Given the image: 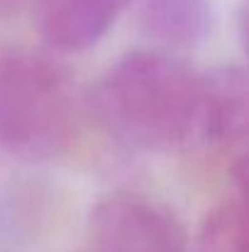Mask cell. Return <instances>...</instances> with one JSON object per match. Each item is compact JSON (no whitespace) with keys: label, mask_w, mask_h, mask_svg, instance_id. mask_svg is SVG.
Masks as SVG:
<instances>
[{"label":"cell","mask_w":249,"mask_h":252,"mask_svg":"<svg viewBox=\"0 0 249 252\" xmlns=\"http://www.w3.org/2000/svg\"><path fill=\"white\" fill-rule=\"evenodd\" d=\"M193 252H247V218L237 201L213 208L195 238Z\"/></svg>","instance_id":"7"},{"label":"cell","mask_w":249,"mask_h":252,"mask_svg":"<svg viewBox=\"0 0 249 252\" xmlns=\"http://www.w3.org/2000/svg\"><path fill=\"white\" fill-rule=\"evenodd\" d=\"M76 132V93L47 54L12 49L0 57V150L25 162L61 157Z\"/></svg>","instance_id":"2"},{"label":"cell","mask_w":249,"mask_h":252,"mask_svg":"<svg viewBox=\"0 0 249 252\" xmlns=\"http://www.w3.org/2000/svg\"><path fill=\"white\" fill-rule=\"evenodd\" d=\"M130 0H37L34 22L42 39L64 54L98 44Z\"/></svg>","instance_id":"4"},{"label":"cell","mask_w":249,"mask_h":252,"mask_svg":"<svg viewBox=\"0 0 249 252\" xmlns=\"http://www.w3.org/2000/svg\"><path fill=\"white\" fill-rule=\"evenodd\" d=\"M130 5L142 32L166 47H195L210 32V0H130Z\"/></svg>","instance_id":"6"},{"label":"cell","mask_w":249,"mask_h":252,"mask_svg":"<svg viewBox=\"0 0 249 252\" xmlns=\"http://www.w3.org/2000/svg\"><path fill=\"white\" fill-rule=\"evenodd\" d=\"M88 105L120 145L171 152L198 142L200 74L159 49L127 52L95 81Z\"/></svg>","instance_id":"1"},{"label":"cell","mask_w":249,"mask_h":252,"mask_svg":"<svg viewBox=\"0 0 249 252\" xmlns=\"http://www.w3.org/2000/svg\"><path fill=\"white\" fill-rule=\"evenodd\" d=\"M93 252H191L181 220L139 193L105 196L90 216Z\"/></svg>","instance_id":"3"},{"label":"cell","mask_w":249,"mask_h":252,"mask_svg":"<svg viewBox=\"0 0 249 252\" xmlns=\"http://www.w3.org/2000/svg\"><path fill=\"white\" fill-rule=\"evenodd\" d=\"M0 2H5V0H0Z\"/></svg>","instance_id":"8"},{"label":"cell","mask_w":249,"mask_h":252,"mask_svg":"<svg viewBox=\"0 0 249 252\" xmlns=\"http://www.w3.org/2000/svg\"><path fill=\"white\" fill-rule=\"evenodd\" d=\"M247 74L240 66H215L200 74L198 142L213 147H237L247 135Z\"/></svg>","instance_id":"5"}]
</instances>
